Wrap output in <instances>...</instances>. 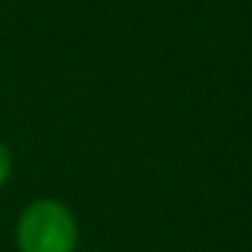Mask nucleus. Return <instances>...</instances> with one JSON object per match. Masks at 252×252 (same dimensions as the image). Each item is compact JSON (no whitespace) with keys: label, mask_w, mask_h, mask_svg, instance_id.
I'll list each match as a JSON object with an SVG mask.
<instances>
[{"label":"nucleus","mask_w":252,"mask_h":252,"mask_svg":"<svg viewBox=\"0 0 252 252\" xmlns=\"http://www.w3.org/2000/svg\"><path fill=\"white\" fill-rule=\"evenodd\" d=\"M12 172H15V158H12L9 146H6L3 140H0V190H3V187L9 184Z\"/></svg>","instance_id":"obj_2"},{"label":"nucleus","mask_w":252,"mask_h":252,"mask_svg":"<svg viewBox=\"0 0 252 252\" xmlns=\"http://www.w3.org/2000/svg\"><path fill=\"white\" fill-rule=\"evenodd\" d=\"M12 240L18 252H77L80 222L63 199L39 196L18 211Z\"/></svg>","instance_id":"obj_1"}]
</instances>
